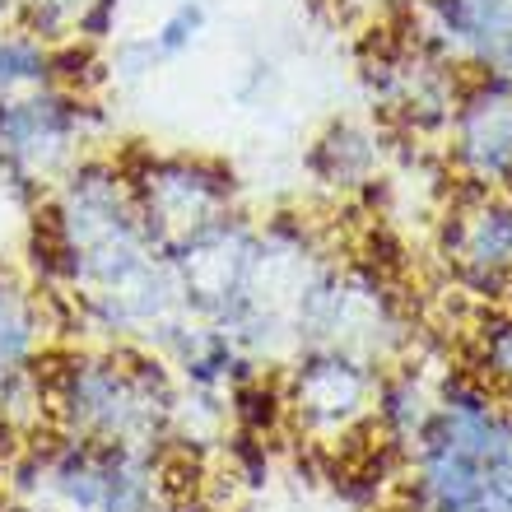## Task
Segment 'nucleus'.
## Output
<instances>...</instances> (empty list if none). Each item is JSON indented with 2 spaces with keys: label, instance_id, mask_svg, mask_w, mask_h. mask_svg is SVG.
I'll return each instance as SVG.
<instances>
[{
  "label": "nucleus",
  "instance_id": "2",
  "mask_svg": "<svg viewBox=\"0 0 512 512\" xmlns=\"http://www.w3.org/2000/svg\"><path fill=\"white\" fill-rule=\"evenodd\" d=\"M471 252H475V261H485V266L512 261V215L508 210H485V215H480Z\"/></svg>",
  "mask_w": 512,
  "mask_h": 512
},
{
  "label": "nucleus",
  "instance_id": "1",
  "mask_svg": "<svg viewBox=\"0 0 512 512\" xmlns=\"http://www.w3.org/2000/svg\"><path fill=\"white\" fill-rule=\"evenodd\" d=\"M154 382H159V373L149 364L117 368L98 364V359H84V364L75 359L61 378V410L89 438L117 443V438H131L140 424H149L154 410L163 405L154 401Z\"/></svg>",
  "mask_w": 512,
  "mask_h": 512
}]
</instances>
